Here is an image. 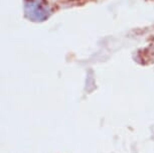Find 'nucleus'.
I'll return each instance as SVG.
<instances>
[{"label": "nucleus", "instance_id": "nucleus-1", "mask_svg": "<svg viewBox=\"0 0 154 153\" xmlns=\"http://www.w3.org/2000/svg\"><path fill=\"white\" fill-rule=\"evenodd\" d=\"M24 13L31 21L42 22L49 18L51 8L46 0H24Z\"/></svg>", "mask_w": 154, "mask_h": 153}]
</instances>
